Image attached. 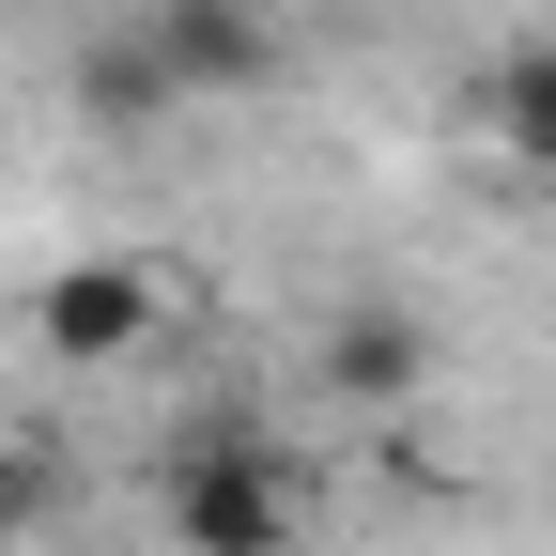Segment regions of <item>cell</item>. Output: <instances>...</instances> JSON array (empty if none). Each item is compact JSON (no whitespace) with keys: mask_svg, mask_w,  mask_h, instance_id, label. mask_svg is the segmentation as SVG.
Segmentation results:
<instances>
[{"mask_svg":"<svg viewBox=\"0 0 556 556\" xmlns=\"http://www.w3.org/2000/svg\"><path fill=\"white\" fill-rule=\"evenodd\" d=\"M139 31H155V62H170L186 93H263L278 62H294L278 0H139Z\"/></svg>","mask_w":556,"mask_h":556,"instance_id":"277c9868","label":"cell"},{"mask_svg":"<svg viewBox=\"0 0 556 556\" xmlns=\"http://www.w3.org/2000/svg\"><path fill=\"white\" fill-rule=\"evenodd\" d=\"M479 139H495L510 170H556V31L479 62Z\"/></svg>","mask_w":556,"mask_h":556,"instance_id":"8992f818","label":"cell"},{"mask_svg":"<svg viewBox=\"0 0 556 556\" xmlns=\"http://www.w3.org/2000/svg\"><path fill=\"white\" fill-rule=\"evenodd\" d=\"M155 340H170V263L78 248V263L31 278V356H47V371H139Z\"/></svg>","mask_w":556,"mask_h":556,"instance_id":"7a4b0ae2","label":"cell"},{"mask_svg":"<svg viewBox=\"0 0 556 556\" xmlns=\"http://www.w3.org/2000/svg\"><path fill=\"white\" fill-rule=\"evenodd\" d=\"M78 109H93L109 139H139V124H170V109H186V78L155 62V31H139V0L78 31Z\"/></svg>","mask_w":556,"mask_h":556,"instance_id":"5b68a950","label":"cell"},{"mask_svg":"<svg viewBox=\"0 0 556 556\" xmlns=\"http://www.w3.org/2000/svg\"><path fill=\"white\" fill-rule=\"evenodd\" d=\"M155 510H170V541H186V556H294L309 479H294V448H263L248 417H217V433H186V448H170Z\"/></svg>","mask_w":556,"mask_h":556,"instance_id":"6da1fadb","label":"cell"},{"mask_svg":"<svg viewBox=\"0 0 556 556\" xmlns=\"http://www.w3.org/2000/svg\"><path fill=\"white\" fill-rule=\"evenodd\" d=\"M31 556H78V541H31Z\"/></svg>","mask_w":556,"mask_h":556,"instance_id":"ba28073f","label":"cell"},{"mask_svg":"<svg viewBox=\"0 0 556 556\" xmlns=\"http://www.w3.org/2000/svg\"><path fill=\"white\" fill-rule=\"evenodd\" d=\"M47 526H62V464H47V448H16V433H0V556H31Z\"/></svg>","mask_w":556,"mask_h":556,"instance_id":"52a82bcc","label":"cell"},{"mask_svg":"<svg viewBox=\"0 0 556 556\" xmlns=\"http://www.w3.org/2000/svg\"><path fill=\"white\" fill-rule=\"evenodd\" d=\"M309 387H325V402H356V417H402L417 387H433V325H417L402 294H340L325 340H309Z\"/></svg>","mask_w":556,"mask_h":556,"instance_id":"3957f363","label":"cell"}]
</instances>
